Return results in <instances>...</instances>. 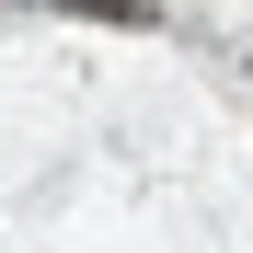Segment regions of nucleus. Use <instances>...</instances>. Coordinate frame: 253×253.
I'll list each match as a JSON object with an SVG mask.
<instances>
[{"mask_svg": "<svg viewBox=\"0 0 253 253\" xmlns=\"http://www.w3.org/2000/svg\"><path fill=\"white\" fill-rule=\"evenodd\" d=\"M58 12H104V23H150V0H58Z\"/></svg>", "mask_w": 253, "mask_h": 253, "instance_id": "f257e3e1", "label": "nucleus"}]
</instances>
